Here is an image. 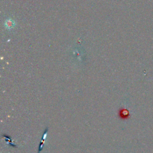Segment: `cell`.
Segmentation results:
<instances>
[{"mask_svg":"<svg viewBox=\"0 0 153 153\" xmlns=\"http://www.w3.org/2000/svg\"><path fill=\"white\" fill-rule=\"evenodd\" d=\"M118 117L122 120H127L130 118V113L128 109L125 108H121L118 111Z\"/></svg>","mask_w":153,"mask_h":153,"instance_id":"6da1fadb","label":"cell"},{"mask_svg":"<svg viewBox=\"0 0 153 153\" xmlns=\"http://www.w3.org/2000/svg\"><path fill=\"white\" fill-rule=\"evenodd\" d=\"M49 131V127H47L45 129V131L43 132V136H42V138H41V141L39 143V146L38 147V153H41V152L43 151V147L44 146V143H45V141L46 139V137H47V132Z\"/></svg>","mask_w":153,"mask_h":153,"instance_id":"7a4b0ae2","label":"cell"},{"mask_svg":"<svg viewBox=\"0 0 153 153\" xmlns=\"http://www.w3.org/2000/svg\"><path fill=\"white\" fill-rule=\"evenodd\" d=\"M15 26H16L15 21L11 18L7 19L4 22V27L8 30H11L13 29L15 27Z\"/></svg>","mask_w":153,"mask_h":153,"instance_id":"3957f363","label":"cell"},{"mask_svg":"<svg viewBox=\"0 0 153 153\" xmlns=\"http://www.w3.org/2000/svg\"><path fill=\"white\" fill-rule=\"evenodd\" d=\"M3 138H4L7 141H9V142H8V144H9L11 147H14V148H17V146H16L15 144L13 143V142H12L11 136L6 135H3Z\"/></svg>","mask_w":153,"mask_h":153,"instance_id":"277c9868","label":"cell"}]
</instances>
